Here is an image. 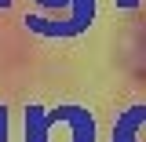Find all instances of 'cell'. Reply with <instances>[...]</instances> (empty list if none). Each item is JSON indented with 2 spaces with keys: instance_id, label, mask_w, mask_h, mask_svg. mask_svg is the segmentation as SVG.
Returning a JSON list of instances; mask_svg holds the SVG:
<instances>
[{
  "instance_id": "cell-1",
  "label": "cell",
  "mask_w": 146,
  "mask_h": 142,
  "mask_svg": "<svg viewBox=\"0 0 146 142\" xmlns=\"http://www.w3.org/2000/svg\"><path fill=\"white\" fill-rule=\"evenodd\" d=\"M113 142H146V106H131L113 124Z\"/></svg>"
},
{
  "instance_id": "cell-2",
  "label": "cell",
  "mask_w": 146,
  "mask_h": 142,
  "mask_svg": "<svg viewBox=\"0 0 146 142\" xmlns=\"http://www.w3.org/2000/svg\"><path fill=\"white\" fill-rule=\"evenodd\" d=\"M70 4H73L70 18H66L62 26H51V29H48L51 36H70V33L84 29V26L91 22V15H95V0H70Z\"/></svg>"
},
{
  "instance_id": "cell-3",
  "label": "cell",
  "mask_w": 146,
  "mask_h": 142,
  "mask_svg": "<svg viewBox=\"0 0 146 142\" xmlns=\"http://www.w3.org/2000/svg\"><path fill=\"white\" fill-rule=\"evenodd\" d=\"M44 7H70V0H40Z\"/></svg>"
},
{
  "instance_id": "cell-4",
  "label": "cell",
  "mask_w": 146,
  "mask_h": 142,
  "mask_svg": "<svg viewBox=\"0 0 146 142\" xmlns=\"http://www.w3.org/2000/svg\"><path fill=\"white\" fill-rule=\"evenodd\" d=\"M135 4H139V0H117V7H124V11H128V7H135Z\"/></svg>"
}]
</instances>
